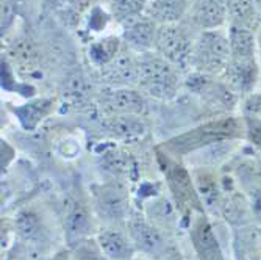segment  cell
Segmentation results:
<instances>
[{"mask_svg":"<svg viewBox=\"0 0 261 260\" xmlns=\"http://www.w3.org/2000/svg\"><path fill=\"white\" fill-rule=\"evenodd\" d=\"M127 229L136 251L153 257H161L166 252L164 235L149 218L130 215L127 220Z\"/></svg>","mask_w":261,"mask_h":260,"instance_id":"obj_7","label":"cell"},{"mask_svg":"<svg viewBox=\"0 0 261 260\" xmlns=\"http://www.w3.org/2000/svg\"><path fill=\"white\" fill-rule=\"evenodd\" d=\"M228 26H241L250 30L256 29L259 8L255 0H225Z\"/></svg>","mask_w":261,"mask_h":260,"instance_id":"obj_18","label":"cell"},{"mask_svg":"<svg viewBox=\"0 0 261 260\" xmlns=\"http://www.w3.org/2000/svg\"><path fill=\"white\" fill-rule=\"evenodd\" d=\"M99 107L105 116L138 114L144 116L149 110V98L138 88H108L99 94Z\"/></svg>","mask_w":261,"mask_h":260,"instance_id":"obj_4","label":"cell"},{"mask_svg":"<svg viewBox=\"0 0 261 260\" xmlns=\"http://www.w3.org/2000/svg\"><path fill=\"white\" fill-rule=\"evenodd\" d=\"M102 167L105 171L111 173L113 176L130 177V173L135 168V163L130 154L121 149H110L105 154H102Z\"/></svg>","mask_w":261,"mask_h":260,"instance_id":"obj_22","label":"cell"},{"mask_svg":"<svg viewBox=\"0 0 261 260\" xmlns=\"http://www.w3.org/2000/svg\"><path fill=\"white\" fill-rule=\"evenodd\" d=\"M224 83L236 96H249L253 92L258 79V58L255 60H238L230 58L225 70L221 76Z\"/></svg>","mask_w":261,"mask_h":260,"instance_id":"obj_11","label":"cell"},{"mask_svg":"<svg viewBox=\"0 0 261 260\" xmlns=\"http://www.w3.org/2000/svg\"><path fill=\"white\" fill-rule=\"evenodd\" d=\"M69 252L72 260H110L96 237H86L69 245Z\"/></svg>","mask_w":261,"mask_h":260,"instance_id":"obj_23","label":"cell"},{"mask_svg":"<svg viewBox=\"0 0 261 260\" xmlns=\"http://www.w3.org/2000/svg\"><path fill=\"white\" fill-rule=\"evenodd\" d=\"M50 260H72V257H70V252L67 251H63V252H58L57 255H54Z\"/></svg>","mask_w":261,"mask_h":260,"instance_id":"obj_27","label":"cell"},{"mask_svg":"<svg viewBox=\"0 0 261 260\" xmlns=\"http://www.w3.org/2000/svg\"><path fill=\"white\" fill-rule=\"evenodd\" d=\"M132 260H147V258H146V257H141V255H135Z\"/></svg>","mask_w":261,"mask_h":260,"instance_id":"obj_30","label":"cell"},{"mask_svg":"<svg viewBox=\"0 0 261 260\" xmlns=\"http://www.w3.org/2000/svg\"><path fill=\"white\" fill-rule=\"evenodd\" d=\"M160 260H178V258H172V257H166V254H163L161 257H158Z\"/></svg>","mask_w":261,"mask_h":260,"instance_id":"obj_29","label":"cell"},{"mask_svg":"<svg viewBox=\"0 0 261 260\" xmlns=\"http://www.w3.org/2000/svg\"><path fill=\"white\" fill-rule=\"evenodd\" d=\"M146 7H147V0H110L107 4L111 19L119 27L122 23L144 14Z\"/></svg>","mask_w":261,"mask_h":260,"instance_id":"obj_20","label":"cell"},{"mask_svg":"<svg viewBox=\"0 0 261 260\" xmlns=\"http://www.w3.org/2000/svg\"><path fill=\"white\" fill-rule=\"evenodd\" d=\"M185 22L196 32L222 29L228 22L225 0H193Z\"/></svg>","mask_w":261,"mask_h":260,"instance_id":"obj_8","label":"cell"},{"mask_svg":"<svg viewBox=\"0 0 261 260\" xmlns=\"http://www.w3.org/2000/svg\"><path fill=\"white\" fill-rule=\"evenodd\" d=\"M153 208L156 210L153 214V218L156 221H174V215H172V207L171 204L166 201V199H161V201H155L153 202ZM152 218V220H153Z\"/></svg>","mask_w":261,"mask_h":260,"instance_id":"obj_25","label":"cell"},{"mask_svg":"<svg viewBox=\"0 0 261 260\" xmlns=\"http://www.w3.org/2000/svg\"><path fill=\"white\" fill-rule=\"evenodd\" d=\"M197 33L199 32H196L185 20L158 26L153 51L186 74L191 69V55Z\"/></svg>","mask_w":261,"mask_h":260,"instance_id":"obj_3","label":"cell"},{"mask_svg":"<svg viewBox=\"0 0 261 260\" xmlns=\"http://www.w3.org/2000/svg\"><path fill=\"white\" fill-rule=\"evenodd\" d=\"M138 89L149 99L171 102L177 99L185 83V73L155 51L138 55Z\"/></svg>","mask_w":261,"mask_h":260,"instance_id":"obj_1","label":"cell"},{"mask_svg":"<svg viewBox=\"0 0 261 260\" xmlns=\"http://www.w3.org/2000/svg\"><path fill=\"white\" fill-rule=\"evenodd\" d=\"M193 0H147L146 16L158 26L185 20Z\"/></svg>","mask_w":261,"mask_h":260,"instance_id":"obj_14","label":"cell"},{"mask_svg":"<svg viewBox=\"0 0 261 260\" xmlns=\"http://www.w3.org/2000/svg\"><path fill=\"white\" fill-rule=\"evenodd\" d=\"M236 124L233 121H218V123H210L199 129H194L185 135H180L169 141V146L174 151L180 152H189V151H197L205 146L219 143L225 138H230L236 132Z\"/></svg>","mask_w":261,"mask_h":260,"instance_id":"obj_5","label":"cell"},{"mask_svg":"<svg viewBox=\"0 0 261 260\" xmlns=\"http://www.w3.org/2000/svg\"><path fill=\"white\" fill-rule=\"evenodd\" d=\"M256 45H258V61L261 63V27L256 32Z\"/></svg>","mask_w":261,"mask_h":260,"instance_id":"obj_28","label":"cell"},{"mask_svg":"<svg viewBox=\"0 0 261 260\" xmlns=\"http://www.w3.org/2000/svg\"><path fill=\"white\" fill-rule=\"evenodd\" d=\"M16 233L25 243H35L41 235V220L33 210L23 208L14 218Z\"/></svg>","mask_w":261,"mask_h":260,"instance_id":"obj_21","label":"cell"},{"mask_svg":"<svg viewBox=\"0 0 261 260\" xmlns=\"http://www.w3.org/2000/svg\"><path fill=\"white\" fill-rule=\"evenodd\" d=\"M103 127L113 139L121 141V143H135L144 138L149 132L144 116L138 114L105 116Z\"/></svg>","mask_w":261,"mask_h":260,"instance_id":"obj_12","label":"cell"},{"mask_svg":"<svg viewBox=\"0 0 261 260\" xmlns=\"http://www.w3.org/2000/svg\"><path fill=\"white\" fill-rule=\"evenodd\" d=\"M67 2H69V0H45V4H47V5H50V7H52L54 10H57V11L61 10Z\"/></svg>","mask_w":261,"mask_h":260,"instance_id":"obj_26","label":"cell"},{"mask_svg":"<svg viewBox=\"0 0 261 260\" xmlns=\"http://www.w3.org/2000/svg\"><path fill=\"white\" fill-rule=\"evenodd\" d=\"M64 229H66V239L69 245H72L82 239L92 237L91 232L94 229V220L89 210L83 204H72L66 215L64 221Z\"/></svg>","mask_w":261,"mask_h":260,"instance_id":"obj_15","label":"cell"},{"mask_svg":"<svg viewBox=\"0 0 261 260\" xmlns=\"http://www.w3.org/2000/svg\"><path fill=\"white\" fill-rule=\"evenodd\" d=\"M231 58L227 30L199 32L191 55V69L196 73L218 77L222 76Z\"/></svg>","mask_w":261,"mask_h":260,"instance_id":"obj_2","label":"cell"},{"mask_svg":"<svg viewBox=\"0 0 261 260\" xmlns=\"http://www.w3.org/2000/svg\"><path fill=\"white\" fill-rule=\"evenodd\" d=\"M96 239L110 260H132L136 254L130 235L114 226L102 227L96 233Z\"/></svg>","mask_w":261,"mask_h":260,"instance_id":"obj_13","label":"cell"},{"mask_svg":"<svg viewBox=\"0 0 261 260\" xmlns=\"http://www.w3.org/2000/svg\"><path fill=\"white\" fill-rule=\"evenodd\" d=\"M231 58L238 60H255L258 58L256 33L247 27L228 26L227 29Z\"/></svg>","mask_w":261,"mask_h":260,"instance_id":"obj_16","label":"cell"},{"mask_svg":"<svg viewBox=\"0 0 261 260\" xmlns=\"http://www.w3.org/2000/svg\"><path fill=\"white\" fill-rule=\"evenodd\" d=\"M158 23H155L146 14L138 16L121 26V39L125 47L141 55L155 49V39Z\"/></svg>","mask_w":261,"mask_h":260,"instance_id":"obj_9","label":"cell"},{"mask_svg":"<svg viewBox=\"0 0 261 260\" xmlns=\"http://www.w3.org/2000/svg\"><path fill=\"white\" fill-rule=\"evenodd\" d=\"M99 2H102V4H105V5H107V4L110 2V0H99Z\"/></svg>","mask_w":261,"mask_h":260,"instance_id":"obj_31","label":"cell"},{"mask_svg":"<svg viewBox=\"0 0 261 260\" xmlns=\"http://www.w3.org/2000/svg\"><path fill=\"white\" fill-rule=\"evenodd\" d=\"M54 108V101L52 99H35L27 104H23L17 108H14V114L19 117L20 124L27 130L36 129V126L50 114Z\"/></svg>","mask_w":261,"mask_h":260,"instance_id":"obj_19","label":"cell"},{"mask_svg":"<svg viewBox=\"0 0 261 260\" xmlns=\"http://www.w3.org/2000/svg\"><path fill=\"white\" fill-rule=\"evenodd\" d=\"M99 76L103 85L108 88H138V54H135L128 47L124 45L122 51L108 64L99 69Z\"/></svg>","mask_w":261,"mask_h":260,"instance_id":"obj_6","label":"cell"},{"mask_svg":"<svg viewBox=\"0 0 261 260\" xmlns=\"http://www.w3.org/2000/svg\"><path fill=\"white\" fill-rule=\"evenodd\" d=\"M124 42L121 35H107L94 39L88 45V58L96 69H102L122 51Z\"/></svg>","mask_w":261,"mask_h":260,"instance_id":"obj_17","label":"cell"},{"mask_svg":"<svg viewBox=\"0 0 261 260\" xmlns=\"http://www.w3.org/2000/svg\"><path fill=\"white\" fill-rule=\"evenodd\" d=\"M96 198V211L110 226L130 218L128 199L125 193L116 185H102L94 192Z\"/></svg>","mask_w":261,"mask_h":260,"instance_id":"obj_10","label":"cell"},{"mask_svg":"<svg viewBox=\"0 0 261 260\" xmlns=\"http://www.w3.org/2000/svg\"><path fill=\"white\" fill-rule=\"evenodd\" d=\"M196 186H197L199 195L202 196V201L206 204V207H215L218 204L219 190L216 186V182L213 180L208 174L196 177Z\"/></svg>","mask_w":261,"mask_h":260,"instance_id":"obj_24","label":"cell"}]
</instances>
